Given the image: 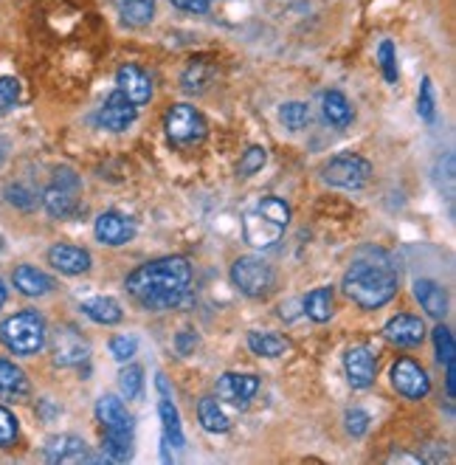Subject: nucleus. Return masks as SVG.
<instances>
[{
    "mask_svg": "<svg viewBox=\"0 0 456 465\" xmlns=\"http://www.w3.org/2000/svg\"><path fill=\"white\" fill-rule=\"evenodd\" d=\"M192 285V265L186 257H160L127 277V291L150 311L178 308Z\"/></svg>",
    "mask_w": 456,
    "mask_h": 465,
    "instance_id": "1",
    "label": "nucleus"
},
{
    "mask_svg": "<svg viewBox=\"0 0 456 465\" xmlns=\"http://www.w3.org/2000/svg\"><path fill=\"white\" fill-rule=\"evenodd\" d=\"M344 293L353 299L364 311H378L386 302H392L400 273L392 262V257L381 249H361L353 260V265L344 273Z\"/></svg>",
    "mask_w": 456,
    "mask_h": 465,
    "instance_id": "2",
    "label": "nucleus"
},
{
    "mask_svg": "<svg viewBox=\"0 0 456 465\" xmlns=\"http://www.w3.org/2000/svg\"><path fill=\"white\" fill-rule=\"evenodd\" d=\"M0 341L17 355H34L45 347V322L34 311H23L0 324Z\"/></svg>",
    "mask_w": 456,
    "mask_h": 465,
    "instance_id": "3",
    "label": "nucleus"
},
{
    "mask_svg": "<svg viewBox=\"0 0 456 465\" xmlns=\"http://www.w3.org/2000/svg\"><path fill=\"white\" fill-rule=\"evenodd\" d=\"M79 193H82V181L79 175L68 167L53 173V181L51 186L43 193V206L51 217H57V221H68V217L79 214L82 203H79Z\"/></svg>",
    "mask_w": 456,
    "mask_h": 465,
    "instance_id": "4",
    "label": "nucleus"
},
{
    "mask_svg": "<svg viewBox=\"0 0 456 465\" xmlns=\"http://www.w3.org/2000/svg\"><path fill=\"white\" fill-rule=\"evenodd\" d=\"M231 282L251 299H262L274 291L277 273L262 257H239L231 265Z\"/></svg>",
    "mask_w": 456,
    "mask_h": 465,
    "instance_id": "5",
    "label": "nucleus"
},
{
    "mask_svg": "<svg viewBox=\"0 0 456 465\" xmlns=\"http://www.w3.org/2000/svg\"><path fill=\"white\" fill-rule=\"evenodd\" d=\"M164 127H167L170 142L180 144V147L203 142L206 133H209L203 114L198 111V107H192V104H172L170 114H167Z\"/></svg>",
    "mask_w": 456,
    "mask_h": 465,
    "instance_id": "6",
    "label": "nucleus"
},
{
    "mask_svg": "<svg viewBox=\"0 0 456 465\" xmlns=\"http://www.w3.org/2000/svg\"><path fill=\"white\" fill-rule=\"evenodd\" d=\"M325 181L330 186H338V189H364L372 178V163L355 153H341L335 155L327 167H325Z\"/></svg>",
    "mask_w": 456,
    "mask_h": 465,
    "instance_id": "7",
    "label": "nucleus"
},
{
    "mask_svg": "<svg viewBox=\"0 0 456 465\" xmlns=\"http://www.w3.org/2000/svg\"><path fill=\"white\" fill-rule=\"evenodd\" d=\"M389 375H392V387L409 401H422L432 392V378H428V372L414 359H397Z\"/></svg>",
    "mask_w": 456,
    "mask_h": 465,
    "instance_id": "8",
    "label": "nucleus"
},
{
    "mask_svg": "<svg viewBox=\"0 0 456 465\" xmlns=\"http://www.w3.org/2000/svg\"><path fill=\"white\" fill-rule=\"evenodd\" d=\"M51 355H53V364H60V367H79L82 361H88L91 347L82 339V333L73 331V327H60L51 339Z\"/></svg>",
    "mask_w": 456,
    "mask_h": 465,
    "instance_id": "9",
    "label": "nucleus"
},
{
    "mask_svg": "<svg viewBox=\"0 0 456 465\" xmlns=\"http://www.w3.org/2000/svg\"><path fill=\"white\" fill-rule=\"evenodd\" d=\"M344 372L353 390H369L374 384V372H378V361L366 347H350L344 355Z\"/></svg>",
    "mask_w": 456,
    "mask_h": 465,
    "instance_id": "10",
    "label": "nucleus"
},
{
    "mask_svg": "<svg viewBox=\"0 0 456 465\" xmlns=\"http://www.w3.org/2000/svg\"><path fill=\"white\" fill-rule=\"evenodd\" d=\"M93 234L99 242L104 245H124L136 237V221L121 212H104L96 217V226H93Z\"/></svg>",
    "mask_w": 456,
    "mask_h": 465,
    "instance_id": "11",
    "label": "nucleus"
},
{
    "mask_svg": "<svg viewBox=\"0 0 456 465\" xmlns=\"http://www.w3.org/2000/svg\"><path fill=\"white\" fill-rule=\"evenodd\" d=\"M259 390V378L251 372H226L218 381V398L231 406H248Z\"/></svg>",
    "mask_w": 456,
    "mask_h": 465,
    "instance_id": "12",
    "label": "nucleus"
},
{
    "mask_svg": "<svg viewBox=\"0 0 456 465\" xmlns=\"http://www.w3.org/2000/svg\"><path fill=\"white\" fill-rule=\"evenodd\" d=\"M155 387L160 392V401H158V418H160V426H164V440L183 449L186 443V437H183V426H180V415H178V409L170 398V387H167V378L164 375H158L155 378Z\"/></svg>",
    "mask_w": 456,
    "mask_h": 465,
    "instance_id": "13",
    "label": "nucleus"
},
{
    "mask_svg": "<svg viewBox=\"0 0 456 465\" xmlns=\"http://www.w3.org/2000/svg\"><path fill=\"white\" fill-rule=\"evenodd\" d=\"M132 122H136V104H132L121 91H113L111 96L104 99L102 111H99V124L104 130H113V133H121L127 130Z\"/></svg>",
    "mask_w": 456,
    "mask_h": 465,
    "instance_id": "14",
    "label": "nucleus"
},
{
    "mask_svg": "<svg viewBox=\"0 0 456 465\" xmlns=\"http://www.w3.org/2000/svg\"><path fill=\"white\" fill-rule=\"evenodd\" d=\"M48 262L57 268L60 273H68V277H79V273H88L91 271V254L85 249L71 242H57L48 249Z\"/></svg>",
    "mask_w": 456,
    "mask_h": 465,
    "instance_id": "15",
    "label": "nucleus"
},
{
    "mask_svg": "<svg viewBox=\"0 0 456 465\" xmlns=\"http://www.w3.org/2000/svg\"><path fill=\"white\" fill-rule=\"evenodd\" d=\"M116 85H119V91L132 102V104H147L150 99H152V79L139 68V65H132V63H127V65H121L119 68V74H116Z\"/></svg>",
    "mask_w": 456,
    "mask_h": 465,
    "instance_id": "16",
    "label": "nucleus"
},
{
    "mask_svg": "<svg viewBox=\"0 0 456 465\" xmlns=\"http://www.w3.org/2000/svg\"><path fill=\"white\" fill-rule=\"evenodd\" d=\"M383 336H386L392 344H397V347H417V344H422V339H425V324H422V319H417V316L400 313V316H394V319L386 322Z\"/></svg>",
    "mask_w": 456,
    "mask_h": 465,
    "instance_id": "17",
    "label": "nucleus"
},
{
    "mask_svg": "<svg viewBox=\"0 0 456 465\" xmlns=\"http://www.w3.org/2000/svg\"><path fill=\"white\" fill-rule=\"evenodd\" d=\"M45 460L48 462H88L93 460L88 454V443L76 434H57L45 443Z\"/></svg>",
    "mask_w": 456,
    "mask_h": 465,
    "instance_id": "18",
    "label": "nucleus"
},
{
    "mask_svg": "<svg viewBox=\"0 0 456 465\" xmlns=\"http://www.w3.org/2000/svg\"><path fill=\"white\" fill-rule=\"evenodd\" d=\"M243 232H246V240L251 245H257V249H271V245L282 237L285 226L274 223V221H267L265 214H259L257 209L246 214V221H243Z\"/></svg>",
    "mask_w": 456,
    "mask_h": 465,
    "instance_id": "19",
    "label": "nucleus"
},
{
    "mask_svg": "<svg viewBox=\"0 0 456 465\" xmlns=\"http://www.w3.org/2000/svg\"><path fill=\"white\" fill-rule=\"evenodd\" d=\"M96 420L113 431H132V415L116 395H102L96 401Z\"/></svg>",
    "mask_w": 456,
    "mask_h": 465,
    "instance_id": "20",
    "label": "nucleus"
},
{
    "mask_svg": "<svg viewBox=\"0 0 456 465\" xmlns=\"http://www.w3.org/2000/svg\"><path fill=\"white\" fill-rule=\"evenodd\" d=\"M414 296L417 302L422 305V311L432 319H445L448 313V293L440 282L434 280H417L414 282Z\"/></svg>",
    "mask_w": 456,
    "mask_h": 465,
    "instance_id": "21",
    "label": "nucleus"
},
{
    "mask_svg": "<svg viewBox=\"0 0 456 465\" xmlns=\"http://www.w3.org/2000/svg\"><path fill=\"white\" fill-rule=\"evenodd\" d=\"M32 392V384H29V378H25V372L12 364V361H0V398H6V401H25Z\"/></svg>",
    "mask_w": 456,
    "mask_h": 465,
    "instance_id": "22",
    "label": "nucleus"
},
{
    "mask_svg": "<svg viewBox=\"0 0 456 465\" xmlns=\"http://www.w3.org/2000/svg\"><path fill=\"white\" fill-rule=\"evenodd\" d=\"M15 288L23 296H45L48 291H53V280L45 271L34 268V265H17L15 268Z\"/></svg>",
    "mask_w": 456,
    "mask_h": 465,
    "instance_id": "23",
    "label": "nucleus"
},
{
    "mask_svg": "<svg viewBox=\"0 0 456 465\" xmlns=\"http://www.w3.org/2000/svg\"><path fill=\"white\" fill-rule=\"evenodd\" d=\"M82 313L96 322V324H119L124 311L113 296H93L88 302H82Z\"/></svg>",
    "mask_w": 456,
    "mask_h": 465,
    "instance_id": "24",
    "label": "nucleus"
},
{
    "mask_svg": "<svg viewBox=\"0 0 456 465\" xmlns=\"http://www.w3.org/2000/svg\"><path fill=\"white\" fill-rule=\"evenodd\" d=\"M116 9L127 25H150L155 17V0H116Z\"/></svg>",
    "mask_w": 456,
    "mask_h": 465,
    "instance_id": "25",
    "label": "nucleus"
},
{
    "mask_svg": "<svg viewBox=\"0 0 456 465\" xmlns=\"http://www.w3.org/2000/svg\"><path fill=\"white\" fill-rule=\"evenodd\" d=\"M321 107H325V119L335 127H346L353 122V104L341 91H327L321 99Z\"/></svg>",
    "mask_w": 456,
    "mask_h": 465,
    "instance_id": "26",
    "label": "nucleus"
},
{
    "mask_svg": "<svg viewBox=\"0 0 456 465\" xmlns=\"http://www.w3.org/2000/svg\"><path fill=\"white\" fill-rule=\"evenodd\" d=\"M333 311H335V299H333V291L330 288H315L307 293L305 299V313L318 322V324H325L333 319Z\"/></svg>",
    "mask_w": 456,
    "mask_h": 465,
    "instance_id": "27",
    "label": "nucleus"
},
{
    "mask_svg": "<svg viewBox=\"0 0 456 465\" xmlns=\"http://www.w3.org/2000/svg\"><path fill=\"white\" fill-rule=\"evenodd\" d=\"M198 418H200V426L211 434H226L228 431V418L220 409V401L218 398H203L198 403Z\"/></svg>",
    "mask_w": 456,
    "mask_h": 465,
    "instance_id": "28",
    "label": "nucleus"
},
{
    "mask_svg": "<svg viewBox=\"0 0 456 465\" xmlns=\"http://www.w3.org/2000/svg\"><path fill=\"white\" fill-rule=\"evenodd\" d=\"M248 347L254 355H265V359H279L290 350V341L279 333H248Z\"/></svg>",
    "mask_w": 456,
    "mask_h": 465,
    "instance_id": "29",
    "label": "nucleus"
},
{
    "mask_svg": "<svg viewBox=\"0 0 456 465\" xmlns=\"http://www.w3.org/2000/svg\"><path fill=\"white\" fill-rule=\"evenodd\" d=\"M102 449H104V454L111 457L113 462L130 460V457H132V431H113V429H104Z\"/></svg>",
    "mask_w": 456,
    "mask_h": 465,
    "instance_id": "30",
    "label": "nucleus"
},
{
    "mask_svg": "<svg viewBox=\"0 0 456 465\" xmlns=\"http://www.w3.org/2000/svg\"><path fill=\"white\" fill-rule=\"evenodd\" d=\"M211 74H214V71H211L209 63L192 60L189 65H186V71L180 74V85H183V91H189V94H200V91H206Z\"/></svg>",
    "mask_w": 456,
    "mask_h": 465,
    "instance_id": "31",
    "label": "nucleus"
},
{
    "mask_svg": "<svg viewBox=\"0 0 456 465\" xmlns=\"http://www.w3.org/2000/svg\"><path fill=\"white\" fill-rule=\"evenodd\" d=\"M119 390L127 401H136L144 392V370L139 364H127L119 372Z\"/></svg>",
    "mask_w": 456,
    "mask_h": 465,
    "instance_id": "32",
    "label": "nucleus"
},
{
    "mask_svg": "<svg viewBox=\"0 0 456 465\" xmlns=\"http://www.w3.org/2000/svg\"><path fill=\"white\" fill-rule=\"evenodd\" d=\"M279 119H282V124H285L290 133H299V130L307 127L310 111H307V104H305V102H285V104L279 107Z\"/></svg>",
    "mask_w": 456,
    "mask_h": 465,
    "instance_id": "33",
    "label": "nucleus"
},
{
    "mask_svg": "<svg viewBox=\"0 0 456 465\" xmlns=\"http://www.w3.org/2000/svg\"><path fill=\"white\" fill-rule=\"evenodd\" d=\"M257 212L259 214H265L267 221H274V223H279V226H287L290 223V206L282 201V198H262L259 203H257Z\"/></svg>",
    "mask_w": 456,
    "mask_h": 465,
    "instance_id": "34",
    "label": "nucleus"
},
{
    "mask_svg": "<svg viewBox=\"0 0 456 465\" xmlns=\"http://www.w3.org/2000/svg\"><path fill=\"white\" fill-rule=\"evenodd\" d=\"M417 114L422 122H434L437 119V99H434V85L432 79H422L420 82V96H417Z\"/></svg>",
    "mask_w": 456,
    "mask_h": 465,
    "instance_id": "35",
    "label": "nucleus"
},
{
    "mask_svg": "<svg viewBox=\"0 0 456 465\" xmlns=\"http://www.w3.org/2000/svg\"><path fill=\"white\" fill-rule=\"evenodd\" d=\"M265 161H267V150L265 147H248L243 153V158H239L237 173L248 178V175H254V173H259L265 167Z\"/></svg>",
    "mask_w": 456,
    "mask_h": 465,
    "instance_id": "36",
    "label": "nucleus"
},
{
    "mask_svg": "<svg viewBox=\"0 0 456 465\" xmlns=\"http://www.w3.org/2000/svg\"><path fill=\"white\" fill-rule=\"evenodd\" d=\"M378 57H381V68H383L386 82H389V85H397V79H400V71H397V54H394V45H392L389 40L381 43Z\"/></svg>",
    "mask_w": 456,
    "mask_h": 465,
    "instance_id": "37",
    "label": "nucleus"
},
{
    "mask_svg": "<svg viewBox=\"0 0 456 465\" xmlns=\"http://www.w3.org/2000/svg\"><path fill=\"white\" fill-rule=\"evenodd\" d=\"M434 347H437V359L440 364H453V333L448 331L445 324H440L434 331Z\"/></svg>",
    "mask_w": 456,
    "mask_h": 465,
    "instance_id": "38",
    "label": "nucleus"
},
{
    "mask_svg": "<svg viewBox=\"0 0 456 465\" xmlns=\"http://www.w3.org/2000/svg\"><path fill=\"white\" fill-rule=\"evenodd\" d=\"M20 96V82L15 76H0V116L9 114Z\"/></svg>",
    "mask_w": 456,
    "mask_h": 465,
    "instance_id": "39",
    "label": "nucleus"
},
{
    "mask_svg": "<svg viewBox=\"0 0 456 465\" xmlns=\"http://www.w3.org/2000/svg\"><path fill=\"white\" fill-rule=\"evenodd\" d=\"M6 201L15 203L17 209H25V212L37 206V195L32 193L29 186H23V183H15V186L6 189Z\"/></svg>",
    "mask_w": 456,
    "mask_h": 465,
    "instance_id": "40",
    "label": "nucleus"
},
{
    "mask_svg": "<svg viewBox=\"0 0 456 465\" xmlns=\"http://www.w3.org/2000/svg\"><path fill=\"white\" fill-rule=\"evenodd\" d=\"M17 440V418L6 406H0V446L9 449Z\"/></svg>",
    "mask_w": 456,
    "mask_h": 465,
    "instance_id": "41",
    "label": "nucleus"
},
{
    "mask_svg": "<svg viewBox=\"0 0 456 465\" xmlns=\"http://www.w3.org/2000/svg\"><path fill=\"white\" fill-rule=\"evenodd\" d=\"M136 350H139V339L136 336H116L111 341V352H113L116 361H130L132 355H136Z\"/></svg>",
    "mask_w": 456,
    "mask_h": 465,
    "instance_id": "42",
    "label": "nucleus"
},
{
    "mask_svg": "<svg viewBox=\"0 0 456 465\" xmlns=\"http://www.w3.org/2000/svg\"><path fill=\"white\" fill-rule=\"evenodd\" d=\"M344 423H346V431H350L353 437H364L366 429H369V415L364 412V409H350V412L344 415Z\"/></svg>",
    "mask_w": 456,
    "mask_h": 465,
    "instance_id": "43",
    "label": "nucleus"
},
{
    "mask_svg": "<svg viewBox=\"0 0 456 465\" xmlns=\"http://www.w3.org/2000/svg\"><path fill=\"white\" fill-rule=\"evenodd\" d=\"M172 6H178L180 12H189V15H203L209 12L211 0H170Z\"/></svg>",
    "mask_w": 456,
    "mask_h": 465,
    "instance_id": "44",
    "label": "nucleus"
},
{
    "mask_svg": "<svg viewBox=\"0 0 456 465\" xmlns=\"http://www.w3.org/2000/svg\"><path fill=\"white\" fill-rule=\"evenodd\" d=\"M192 347H198V336L189 333V331H183V333L178 336V350H180V355H189Z\"/></svg>",
    "mask_w": 456,
    "mask_h": 465,
    "instance_id": "45",
    "label": "nucleus"
},
{
    "mask_svg": "<svg viewBox=\"0 0 456 465\" xmlns=\"http://www.w3.org/2000/svg\"><path fill=\"white\" fill-rule=\"evenodd\" d=\"M6 155H9V144H6L4 139H0V163L6 161Z\"/></svg>",
    "mask_w": 456,
    "mask_h": 465,
    "instance_id": "46",
    "label": "nucleus"
},
{
    "mask_svg": "<svg viewBox=\"0 0 456 465\" xmlns=\"http://www.w3.org/2000/svg\"><path fill=\"white\" fill-rule=\"evenodd\" d=\"M6 305V285H4V280H0V308Z\"/></svg>",
    "mask_w": 456,
    "mask_h": 465,
    "instance_id": "47",
    "label": "nucleus"
},
{
    "mask_svg": "<svg viewBox=\"0 0 456 465\" xmlns=\"http://www.w3.org/2000/svg\"><path fill=\"white\" fill-rule=\"evenodd\" d=\"M0 252H4V237H0Z\"/></svg>",
    "mask_w": 456,
    "mask_h": 465,
    "instance_id": "48",
    "label": "nucleus"
}]
</instances>
